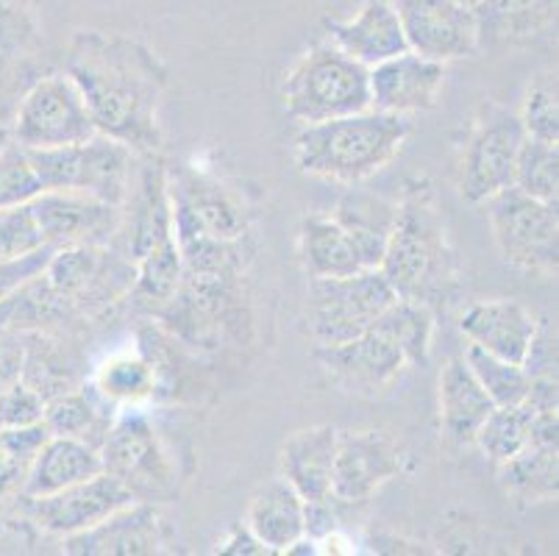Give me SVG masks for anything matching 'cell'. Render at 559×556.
<instances>
[{"mask_svg": "<svg viewBox=\"0 0 559 556\" xmlns=\"http://www.w3.org/2000/svg\"><path fill=\"white\" fill-rule=\"evenodd\" d=\"M64 73L84 95L98 134L134 153L159 151L167 70L148 45L104 31H75Z\"/></svg>", "mask_w": 559, "mask_h": 556, "instance_id": "cell-1", "label": "cell"}, {"mask_svg": "<svg viewBox=\"0 0 559 556\" xmlns=\"http://www.w3.org/2000/svg\"><path fill=\"white\" fill-rule=\"evenodd\" d=\"M379 270L399 298L426 304L429 309L454 293L460 264L435 192L426 181L406 184Z\"/></svg>", "mask_w": 559, "mask_h": 556, "instance_id": "cell-2", "label": "cell"}, {"mask_svg": "<svg viewBox=\"0 0 559 556\" xmlns=\"http://www.w3.org/2000/svg\"><path fill=\"white\" fill-rule=\"evenodd\" d=\"M409 131L406 117L376 109L312 122L296 134V165L312 178L354 187L384 170Z\"/></svg>", "mask_w": 559, "mask_h": 556, "instance_id": "cell-3", "label": "cell"}, {"mask_svg": "<svg viewBox=\"0 0 559 556\" xmlns=\"http://www.w3.org/2000/svg\"><path fill=\"white\" fill-rule=\"evenodd\" d=\"M370 70L332 43L304 50L284 75L282 100L289 120L312 126L370 109Z\"/></svg>", "mask_w": 559, "mask_h": 556, "instance_id": "cell-4", "label": "cell"}, {"mask_svg": "<svg viewBox=\"0 0 559 556\" xmlns=\"http://www.w3.org/2000/svg\"><path fill=\"white\" fill-rule=\"evenodd\" d=\"M43 190H70L120 206L134 173L136 153L123 142L95 134L79 145L28 151Z\"/></svg>", "mask_w": 559, "mask_h": 556, "instance_id": "cell-5", "label": "cell"}, {"mask_svg": "<svg viewBox=\"0 0 559 556\" xmlns=\"http://www.w3.org/2000/svg\"><path fill=\"white\" fill-rule=\"evenodd\" d=\"M134 275V262L115 245L59 248L45 268L48 284L62 295L79 320L100 318L120 300H129Z\"/></svg>", "mask_w": 559, "mask_h": 556, "instance_id": "cell-6", "label": "cell"}, {"mask_svg": "<svg viewBox=\"0 0 559 556\" xmlns=\"http://www.w3.org/2000/svg\"><path fill=\"white\" fill-rule=\"evenodd\" d=\"M98 453L104 473L115 476L136 501H167L176 493L179 465L142 412L117 415Z\"/></svg>", "mask_w": 559, "mask_h": 556, "instance_id": "cell-7", "label": "cell"}, {"mask_svg": "<svg viewBox=\"0 0 559 556\" xmlns=\"http://www.w3.org/2000/svg\"><path fill=\"white\" fill-rule=\"evenodd\" d=\"M399 295L379 268L340 279H309V331L318 345L365 334Z\"/></svg>", "mask_w": 559, "mask_h": 556, "instance_id": "cell-8", "label": "cell"}, {"mask_svg": "<svg viewBox=\"0 0 559 556\" xmlns=\"http://www.w3.org/2000/svg\"><path fill=\"white\" fill-rule=\"evenodd\" d=\"M98 134L84 95L68 73H45L20 98L12 140L25 151L79 145Z\"/></svg>", "mask_w": 559, "mask_h": 556, "instance_id": "cell-9", "label": "cell"}, {"mask_svg": "<svg viewBox=\"0 0 559 556\" xmlns=\"http://www.w3.org/2000/svg\"><path fill=\"white\" fill-rule=\"evenodd\" d=\"M487 214L496 248L507 264L523 273H557L559 214L554 203H543L510 187L487 201Z\"/></svg>", "mask_w": 559, "mask_h": 556, "instance_id": "cell-10", "label": "cell"}, {"mask_svg": "<svg viewBox=\"0 0 559 556\" xmlns=\"http://www.w3.org/2000/svg\"><path fill=\"white\" fill-rule=\"evenodd\" d=\"M173 237L187 242H234L248 237L246 206L226 184L192 167L167 170Z\"/></svg>", "mask_w": 559, "mask_h": 556, "instance_id": "cell-11", "label": "cell"}, {"mask_svg": "<svg viewBox=\"0 0 559 556\" xmlns=\"http://www.w3.org/2000/svg\"><path fill=\"white\" fill-rule=\"evenodd\" d=\"M521 117L504 106L485 104L460 162V196L465 203H487L512 187L521 142Z\"/></svg>", "mask_w": 559, "mask_h": 556, "instance_id": "cell-12", "label": "cell"}, {"mask_svg": "<svg viewBox=\"0 0 559 556\" xmlns=\"http://www.w3.org/2000/svg\"><path fill=\"white\" fill-rule=\"evenodd\" d=\"M173 237V209L167 192V167L156 153H136L134 173L120 203V226L115 245L131 262H140Z\"/></svg>", "mask_w": 559, "mask_h": 556, "instance_id": "cell-13", "label": "cell"}, {"mask_svg": "<svg viewBox=\"0 0 559 556\" xmlns=\"http://www.w3.org/2000/svg\"><path fill=\"white\" fill-rule=\"evenodd\" d=\"M314 359L340 390L365 398L388 392L409 370L401 345L379 323L348 343L318 345Z\"/></svg>", "mask_w": 559, "mask_h": 556, "instance_id": "cell-14", "label": "cell"}, {"mask_svg": "<svg viewBox=\"0 0 559 556\" xmlns=\"http://www.w3.org/2000/svg\"><path fill=\"white\" fill-rule=\"evenodd\" d=\"M404 28L406 50L431 61H456L479 54L474 7L462 0H390Z\"/></svg>", "mask_w": 559, "mask_h": 556, "instance_id": "cell-15", "label": "cell"}, {"mask_svg": "<svg viewBox=\"0 0 559 556\" xmlns=\"http://www.w3.org/2000/svg\"><path fill=\"white\" fill-rule=\"evenodd\" d=\"M23 501L34 527L56 534V537H70V534L98 527L111 512L129 507L136 498L115 476L98 473V476L70 484V487L50 493V496H23Z\"/></svg>", "mask_w": 559, "mask_h": 556, "instance_id": "cell-16", "label": "cell"}, {"mask_svg": "<svg viewBox=\"0 0 559 556\" xmlns=\"http://www.w3.org/2000/svg\"><path fill=\"white\" fill-rule=\"evenodd\" d=\"M401 473V451L379 428L337 431L332 496L337 504H365Z\"/></svg>", "mask_w": 559, "mask_h": 556, "instance_id": "cell-17", "label": "cell"}, {"mask_svg": "<svg viewBox=\"0 0 559 556\" xmlns=\"http://www.w3.org/2000/svg\"><path fill=\"white\" fill-rule=\"evenodd\" d=\"M45 245L53 251L73 245H111L120 226V206L70 190H43L32 201Z\"/></svg>", "mask_w": 559, "mask_h": 556, "instance_id": "cell-18", "label": "cell"}, {"mask_svg": "<svg viewBox=\"0 0 559 556\" xmlns=\"http://www.w3.org/2000/svg\"><path fill=\"white\" fill-rule=\"evenodd\" d=\"M170 532L159 507L151 501H131L111 512L104 523L64 537V554L73 556H151L162 554Z\"/></svg>", "mask_w": 559, "mask_h": 556, "instance_id": "cell-19", "label": "cell"}, {"mask_svg": "<svg viewBox=\"0 0 559 556\" xmlns=\"http://www.w3.org/2000/svg\"><path fill=\"white\" fill-rule=\"evenodd\" d=\"M370 109L409 117L431 111L445 86V64L404 50L370 68Z\"/></svg>", "mask_w": 559, "mask_h": 556, "instance_id": "cell-20", "label": "cell"}, {"mask_svg": "<svg viewBox=\"0 0 559 556\" xmlns=\"http://www.w3.org/2000/svg\"><path fill=\"white\" fill-rule=\"evenodd\" d=\"M559 0H479L474 7L479 50H512L557 34Z\"/></svg>", "mask_w": 559, "mask_h": 556, "instance_id": "cell-21", "label": "cell"}, {"mask_svg": "<svg viewBox=\"0 0 559 556\" xmlns=\"http://www.w3.org/2000/svg\"><path fill=\"white\" fill-rule=\"evenodd\" d=\"M535 329V315L512 298L476 300L460 318V331L467 343L515 365H523Z\"/></svg>", "mask_w": 559, "mask_h": 556, "instance_id": "cell-22", "label": "cell"}, {"mask_svg": "<svg viewBox=\"0 0 559 556\" xmlns=\"http://www.w3.org/2000/svg\"><path fill=\"white\" fill-rule=\"evenodd\" d=\"M329 43L368 70L406 50L404 28L390 0H365L354 17L329 23Z\"/></svg>", "mask_w": 559, "mask_h": 556, "instance_id": "cell-23", "label": "cell"}, {"mask_svg": "<svg viewBox=\"0 0 559 556\" xmlns=\"http://www.w3.org/2000/svg\"><path fill=\"white\" fill-rule=\"evenodd\" d=\"M337 451V428L309 426L289 435L282 446L278 468L282 478L296 489L304 504L329 501L332 496V468Z\"/></svg>", "mask_w": 559, "mask_h": 556, "instance_id": "cell-24", "label": "cell"}, {"mask_svg": "<svg viewBox=\"0 0 559 556\" xmlns=\"http://www.w3.org/2000/svg\"><path fill=\"white\" fill-rule=\"evenodd\" d=\"M437 406H440L443 440L454 448L474 446L481 423L496 410L490 395L471 374L465 356H456L443 367L440 385H437Z\"/></svg>", "mask_w": 559, "mask_h": 556, "instance_id": "cell-25", "label": "cell"}, {"mask_svg": "<svg viewBox=\"0 0 559 556\" xmlns=\"http://www.w3.org/2000/svg\"><path fill=\"white\" fill-rule=\"evenodd\" d=\"M117 412L120 410L95 390L93 381L84 379L79 387L48 401L43 421L53 437H73L86 446L100 448Z\"/></svg>", "mask_w": 559, "mask_h": 556, "instance_id": "cell-26", "label": "cell"}, {"mask_svg": "<svg viewBox=\"0 0 559 556\" xmlns=\"http://www.w3.org/2000/svg\"><path fill=\"white\" fill-rule=\"evenodd\" d=\"M298 257H301L309 279H340V275L370 270L354 237L334 221L332 214H314L301 223Z\"/></svg>", "mask_w": 559, "mask_h": 556, "instance_id": "cell-27", "label": "cell"}, {"mask_svg": "<svg viewBox=\"0 0 559 556\" xmlns=\"http://www.w3.org/2000/svg\"><path fill=\"white\" fill-rule=\"evenodd\" d=\"M98 473H104L98 448L73 440V437H50L28 465L23 496H50V493H59V489L98 476Z\"/></svg>", "mask_w": 559, "mask_h": 556, "instance_id": "cell-28", "label": "cell"}, {"mask_svg": "<svg viewBox=\"0 0 559 556\" xmlns=\"http://www.w3.org/2000/svg\"><path fill=\"white\" fill-rule=\"evenodd\" d=\"M246 527L253 537L271 548V554H284L304 534V501L284 478L264 484L251 496L246 509Z\"/></svg>", "mask_w": 559, "mask_h": 556, "instance_id": "cell-29", "label": "cell"}, {"mask_svg": "<svg viewBox=\"0 0 559 556\" xmlns=\"http://www.w3.org/2000/svg\"><path fill=\"white\" fill-rule=\"evenodd\" d=\"M20 379L45 398V404L56 395L73 390L84 381L81 359L62 336L53 331H25L23 334V374Z\"/></svg>", "mask_w": 559, "mask_h": 556, "instance_id": "cell-30", "label": "cell"}, {"mask_svg": "<svg viewBox=\"0 0 559 556\" xmlns=\"http://www.w3.org/2000/svg\"><path fill=\"white\" fill-rule=\"evenodd\" d=\"M395 214H399V201H388L373 192L348 190L337 201L332 217L354 237L365 264L376 270L384 257V248H388Z\"/></svg>", "mask_w": 559, "mask_h": 556, "instance_id": "cell-31", "label": "cell"}, {"mask_svg": "<svg viewBox=\"0 0 559 556\" xmlns=\"http://www.w3.org/2000/svg\"><path fill=\"white\" fill-rule=\"evenodd\" d=\"M498 482L518 507L557 501L559 446H526L498 465Z\"/></svg>", "mask_w": 559, "mask_h": 556, "instance_id": "cell-32", "label": "cell"}, {"mask_svg": "<svg viewBox=\"0 0 559 556\" xmlns=\"http://www.w3.org/2000/svg\"><path fill=\"white\" fill-rule=\"evenodd\" d=\"M136 275L134 287H131L129 300L134 304V309H140L142 315H156L176 298L181 287V279H185V264H181V251L176 239L159 245L151 253L134 262Z\"/></svg>", "mask_w": 559, "mask_h": 556, "instance_id": "cell-33", "label": "cell"}, {"mask_svg": "<svg viewBox=\"0 0 559 556\" xmlns=\"http://www.w3.org/2000/svg\"><path fill=\"white\" fill-rule=\"evenodd\" d=\"M95 390L115 404L140 406L156 395L159 376H156V362L148 354H117L98 367V374L90 379Z\"/></svg>", "mask_w": 559, "mask_h": 556, "instance_id": "cell-34", "label": "cell"}, {"mask_svg": "<svg viewBox=\"0 0 559 556\" xmlns=\"http://www.w3.org/2000/svg\"><path fill=\"white\" fill-rule=\"evenodd\" d=\"M376 323L393 336L409 359V367H426L435 340V309L415 300L395 298Z\"/></svg>", "mask_w": 559, "mask_h": 556, "instance_id": "cell-35", "label": "cell"}, {"mask_svg": "<svg viewBox=\"0 0 559 556\" xmlns=\"http://www.w3.org/2000/svg\"><path fill=\"white\" fill-rule=\"evenodd\" d=\"M512 187L523 196L537 198L543 203H559V147L557 142H543L535 137H523L515 162Z\"/></svg>", "mask_w": 559, "mask_h": 556, "instance_id": "cell-36", "label": "cell"}, {"mask_svg": "<svg viewBox=\"0 0 559 556\" xmlns=\"http://www.w3.org/2000/svg\"><path fill=\"white\" fill-rule=\"evenodd\" d=\"M528 442H532V410L526 404H515L496 406L481 423L474 446H479L490 462L501 465L518 451H523Z\"/></svg>", "mask_w": 559, "mask_h": 556, "instance_id": "cell-37", "label": "cell"}, {"mask_svg": "<svg viewBox=\"0 0 559 556\" xmlns=\"http://www.w3.org/2000/svg\"><path fill=\"white\" fill-rule=\"evenodd\" d=\"M465 362L467 367H471V374H474L476 381L481 385V390L490 395L492 404H523V398H526L528 392V374L523 370V365H515V362H507L501 359V356L487 354V351L476 348V345H467Z\"/></svg>", "mask_w": 559, "mask_h": 556, "instance_id": "cell-38", "label": "cell"}, {"mask_svg": "<svg viewBox=\"0 0 559 556\" xmlns=\"http://www.w3.org/2000/svg\"><path fill=\"white\" fill-rule=\"evenodd\" d=\"M521 126L526 137L543 142H559V84L557 70H543L528 81L523 95Z\"/></svg>", "mask_w": 559, "mask_h": 556, "instance_id": "cell-39", "label": "cell"}, {"mask_svg": "<svg viewBox=\"0 0 559 556\" xmlns=\"http://www.w3.org/2000/svg\"><path fill=\"white\" fill-rule=\"evenodd\" d=\"M39 48L34 0H0V56L32 59Z\"/></svg>", "mask_w": 559, "mask_h": 556, "instance_id": "cell-40", "label": "cell"}, {"mask_svg": "<svg viewBox=\"0 0 559 556\" xmlns=\"http://www.w3.org/2000/svg\"><path fill=\"white\" fill-rule=\"evenodd\" d=\"M43 192L32 156L17 142H9L0 151V209L28 203Z\"/></svg>", "mask_w": 559, "mask_h": 556, "instance_id": "cell-41", "label": "cell"}, {"mask_svg": "<svg viewBox=\"0 0 559 556\" xmlns=\"http://www.w3.org/2000/svg\"><path fill=\"white\" fill-rule=\"evenodd\" d=\"M43 248H50V245H45L32 201L0 209V262L28 257Z\"/></svg>", "mask_w": 559, "mask_h": 556, "instance_id": "cell-42", "label": "cell"}, {"mask_svg": "<svg viewBox=\"0 0 559 556\" xmlns=\"http://www.w3.org/2000/svg\"><path fill=\"white\" fill-rule=\"evenodd\" d=\"M45 415V398L34 387L25 385L23 379L14 381L12 387L0 392V426H32Z\"/></svg>", "mask_w": 559, "mask_h": 556, "instance_id": "cell-43", "label": "cell"}, {"mask_svg": "<svg viewBox=\"0 0 559 556\" xmlns=\"http://www.w3.org/2000/svg\"><path fill=\"white\" fill-rule=\"evenodd\" d=\"M557 326L548 318H537L535 336H532L526 356H523V370L528 374V379H557Z\"/></svg>", "mask_w": 559, "mask_h": 556, "instance_id": "cell-44", "label": "cell"}, {"mask_svg": "<svg viewBox=\"0 0 559 556\" xmlns=\"http://www.w3.org/2000/svg\"><path fill=\"white\" fill-rule=\"evenodd\" d=\"M50 257H53V248H43V251L28 253V257L0 262V300H7L9 295L17 287H23L28 279L43 273V270L48 268Z\"/></svg>", "mask_w": 559, "mask_h": 556, "instance_id": "cell-45", "label": "cell"}, {"mask_svg": "<svg viewBox=\"0 0 559 556\" xmlns=\"http://www.w3.org/2000/svg\"><path fill=\"white\" fill-rule=\"evenodd\" d=\"M50 431L45 426V421L32 423V426H14V428H3L0 431V448L12 457L25 459V462H32L34 457L39 453V448L50 440Z\"/></svg>", "mask_w": 559, "mask_h": 556, "instance_id": "cell-46", "label": "cell"}, {"mask_svg": "<svg viewBox=\"0 0 559 556\" xmlns=\"http://www.w3.org/2000/svg\"><path fill=\"white\" fill-rule=\"evenodd\" d=\"M28 465H32V462L12 457V453H7L0 448V507L9 501H23Z\"/></svg>", "mask_w": 559, "mask_h": 556, "instance_id": "cell-47", "label": "cell"}, {"mask_svg": "<svg viewBox=\"0 0 559 556\" xmlns=\"http://www.w3.org/2000/svg\"><path fill=\"white\" fill-rule=\"evenodd\" d=\"M23 374V334L0 329V392L12 387Z\"/></svg>", "mask_w": 559, "mask_h": 556, "instance_id": "cell-48", "label": "cell"}, {"mask_svg": "<svg viewBox=\"0 0 559 556\" xmlns=\"http://www.w3.org/2000/svg\"><path fill=\"white\" fill-rule=\"evenodd\" d=\"M217 554H231V556H264L271 554L267 545L259 543L248 527H234L226 537L217 545Z\"/></svg>", "mask_w": 559, "mask_h": 556, "instance_id": "cell-49", "label": "cell"}, {"mask_svg": "<svg viewBox=\"0 0 559 556\" xmlns=\"http://www.w3.org/2000/svg\"><path fill=\"white\" fill-rule=\"evenodd\" d=\"M9 142H14L12 140V126H7V122H0V151H3V147H7Z\"/></svg>", "mask_w": 559, "mask_h": 556, "instance_id": "cell-50", "label": "cell"}, {"mask_svg": "<svg viewBox=\"0 0 559 556\" xmlns=\"http://www.w3.org/2000/svg\"><path fill=\"white\" fill-rule=\"evenodd\" d=\"M462 3H467V7H476V3H479V0H462Z\"/></svg>", "mask_w": 559, "mask_h": 556, "instance_id": "cell-51", "label": "cell"}, {"mask_svg": "<svg viewBox=\"0 0 559 556\" xmlns=\"http://www.w3.org/2000/svg\"><path fill=\"white\" fill-rule=\"evenodd\" d=\"M0 431H3V426H0Z\"/></svg>", "mask_w": 559, "mask_h": 556, "instance_id": "cell-52", "label": "cell"}]
</instances>
